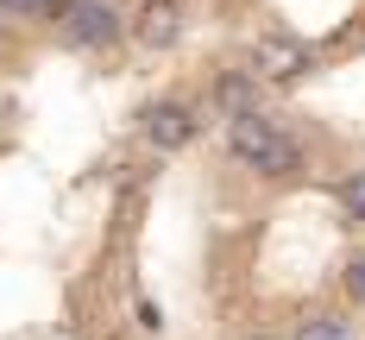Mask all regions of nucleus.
<instances>
[{
	"mask_svg": "<svg viewBox=\"0 0 365 340\" xmlns=\"http://www.w3.org/2000/svg\"><path fill=\"white\" fill-rule=\"evenodd\" d=\"M215 108L227 113V120L258 113V76H252V70H220V76H215Z\"/></svg>",
	"mask_w": 365,
	"mask_h": 340,
	"instance_id": "obj_6",
	"label": "nucleus"
},
{
	"mask_svg": "<svg viewBox=\"0 0 365 340\" xmlns=\"http://www.w3.org/2000/svg\"><path fill=\"white\" fill-rule=\"evenodd\" d=\"M227 151H233L240 164H252L258 177H290L296 164H302V145H296L277 120H264V113L227 120Z\"/></svg>",
	"mask_w": 365,
	"mask_h": 340,
	"instance_id": "obj_1",
	"label": "nucleus"
},
{
	"mask_svg": "<svg viewBox=\"0 0 365 340\" xmlns=\"http://www.w3.org/2000/svg\"><path fill=\"white\" fill-rule=\"evenodd\" d=\"M133 38H139L145 51H170V44L182 38V6L177 0H145L139 19H133Z\"/></svg>",
	"mask_w": 365,
	"mask_h": 340,
	"instance_id": "obj_5",
	"label": "nucleus"
},
{
	"mask_svg": "<svg viewBox=\"0 0 365 340\" xmlns=\"http://www.w3.org/2000/svg\"><path fill=\"white\" fill-rule=\"evenodd\" d=\"M296 340H353L346 334V321H334V315H315V321H302Z\"/></svg>",
	"mask_w": 365,
	"mask_h": 340,
	"instance_id": "obj_8",
	"label": "nucleus"
},
{
	"mask_svg": "<svg viewBox=\"0 0 365 340\" xmlns=\"http://www.w3.org/2000/svg\"><path fill=\"white\" fill-rule=\"evenodd\" d=\"M346 297H353V302L365 309V252H359L353 264H346Z\"/></svg>",
	"mask_w": 365,
	"mask_h": 340,
	"instance_id": "obj_9",
	"label": "nucleus"
},
{
	"mask_svg": "<svg viewBox=\"0 0 365 340\" xmlns=\"http://www.w3.org/2000/svg\"><path fill=\"white\" fill-rule=\"evenodd\" d=\"M139 120H145V139L158 151H182L195 139V113L182 108V101H158V108H145Z\"/></svg>",
	"mask_w": 365,
	"mask_h": 340,
	"instance_id": "obj_4",
	"label": "nucleus"
},
{
	"mask_svg": "<svg viewBox=\"0 0 365 340\" xmlns=\"http://www.w3.org/2000/svg\"><path fill=\"white\" fill-rule=\"evenodd\" d=\"M309 70H315V51L290 32H264L252 44V76H264V82H296Z\"/></svg>",
	"mask_w": 365,
	"mask_h": 340,
	"instance_id": "obj_3",
	"label": "nucleus"
},
{
	"mask_svg": "<svg viewBox=\"0 0 365 340\" xmlns=\"http://www.w3.org/2000/svg\"><path fill=\"white\" fill-rule=\"evenodd\" d=\"M57 32L76 51H101V44L120 38V13H113L108 0H63L57 6Z\"/></svg>",
	"mask_w": 365,
	"mask_h": 340,
	"instance_id": "obj_2",
	"label": "nucleus"
},
{
	"mask_svg": "<svg viewBox=\"0 0 365 340\" xmlns=\"http://www.w3.org/2000/svg\"><path fill=\"white\" fill-rule=\"evenodd\" d=\"M252 340H271V334H252Z\"/></svg>",
	"mask_w": 365,
	"mask_h": 340,
	"instance_id": "obj_11",
	"label": "nucleus"
},
{
	"mask_svg": "<svg viewBox=\"0 0 365 340\" xmlns=\"http://www.w3.org/2000/svg\"><path fill=\"white\" fill-rule=\"evenodd\" d=\"M340 208H346V221H365V170H353V177H340Z\"/></svg>",
	"mask_w": 365,
	"mask_h": 340,
	"instance_id": "obj_7",
	"label": "nucleus"
},
{
	"mask_svg": "<svg viewBox=\"0 0 365 340\" xmlns=\"http://www.w3.org/2000/svg\"><path fill=\"white\" fill-rule=\"evenodd\" d=\"M13 6H32V0H13Z\"/></svg>",
	"mask_w": 365,
	"mask_h": 340,
	"instance_id": "obj_10",
	"label": "nucleus"
}]
</instances>
